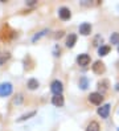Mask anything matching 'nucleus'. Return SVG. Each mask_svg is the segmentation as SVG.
I'll use <instances>...</instances> for the list:
<instances>
[{
	"label": "nucleus",
	"mask_w": 119,
	"mask_h": 131,
	"mask_svg": "<svg viewBox=\"0 0 119 131\" xmlns=\"http://www.w3.org/2000/svg\"><path fill=\"white\" fill-rule=\"evenodd\" d=\"M109 113H110V105L109 103L101 106L99 109H98V114L101 115L102 118H107L109 117Z\"/></svg>",
	"instance_id": "nucleus-8"
},
{
	"label": "nucleus",
	"mask_w": 119,
	"mask_h": 131,
	"mask_svg": "<svg viewBox=\"0 0 119 131\" xmlns=\"http://www.w3.org/2000/svg\"><path fill=\"white\" fill-rule=\"evenodd\" d=\"M63 36V32H62V30H60V32L57 33V35H56V38H61Z\"/></svg>",
	"instance_id": "nucleus-22"
},
{
	"label": "nucleus",
	"mask_w": 119,
	"mask_h": 131,
	"mask_svg": "<svg viewBox=\"0 0 119 131\" xmlns=\"http://www.w3.org/2000/svg\"><path fill=\"white\" fill-rule=\"evenodd\" d=\"M86 131H101V127L97 122H90L86 127Z\"/></svg>",
	"instance_id": "nucleus-12"
},
{
	"label": "nucleus",
	"mask_w": 119,
	"mask_h": 131,
	"mask_svg": "<svg viewBox=\"0 0 119 131\" xmlns=\"http://www.w3.org/2000/svg\"><path fill=\"white\" fill-rule=\"evenodd\" d=\"M89 101L94 105H101L103 102V95L101 93H91L89 95Z\"/></svg>",
	"instance_id": "nucleus-5"
},
{
	"label": "nucleus",
	"mask_w": 119,
	"mask_h": 131,
	"mask_svg": "<svg viewBox=\"0 0 119 131\" xmlns=\"http://www.w3.org/2000/svg\"><path fill=\"white\" fill-rule=\"evenodd\" d=\"M77 62L78 65H81V66H86V65H89L90 64V56L89 54H79L77 57Z\"/></svg>",
	"instance_id": "nucleus-6"
},
{
	"label": "nucleus",
	"mask_w": 119,
	"mask_h": 131,
	"mask_svg": "<svg viewBox=\"0 0 119 131\" xmlns=\"http://www.w3.org/2000/svg\"><path fill=\"white\" fill-rule=\"evenodd\" d=\"M52 103L54 106H57V107H62L63 103H65V101H63V97L62 95H54L52 98Z\"/></svg>",
	"instance_id": "nucleus-10"
},
{
	"label": "nucleus",
	"mask_w": 119,
	"mask_h": 131,
	"mask_svg": "<svg viewBox=\"0 0 119 131\" xmlns=\"http://www.w3.org/2000/svg\"><path fill=\"white\" fill-rule=\"evenodd\" d=\"M50 90L53 91V94H54V95H61L62 90H63L62 82H61V81H58V80L53 81V82H52V85H50Z\"/></svg>",
	"instance_id": "nucleus-3"
},
{
	"label": "nucleus",
	"mask_w": 119,
	"mask_h": 131,
	"mask_svg": "<svg viewBox=\"0 0 119 131\" xmlns=\"http://www.w3.org/2000/svg\"><path fill=\"white\" fill-rule=\"evenodd\" d=\"M28 88H29L30 90L37 89V88H38V81L35 80V78H30V80L28 81Z\"/></svg>",
	"instance_id": "nucleus-14"
},
{
	"label": "nucleus",
	"mask_w": 119,
	"mask_h": 131,
	"mask_svg": "<svg viewBox=\"0 0 119 131\" xmlns=\"http://www.w3.org/2000/svg\"><path fill=\"white\" fill-rule=\"evenodd\" d=\"M8 58H9V54H7L5 57H2V58H0V65H2V64L4 62V61H7Z\"/></svg>",
	"instance_id": "nucleus-20"
},
{
	"label": "nucleus",
	"mask_w": 119,
	"mask_h": 131,
	"mask_svg": "<svg viewBox=\"0 0 119 131\" xmlns=\"http://www.w3.org/2000/svg\"><path fill=\"white\" fill-rule=\"evenodd\" d=\"M23 101V97L21 95H17V99H15V103H20Z\"/></svg>",
	"instance_id": "nucleus-21"
},
{
	"label": "nucleus",
	"mask_w": 119,
	"mask_h": 131,
	"mask_svg": "<svg viewBox=\"0 0 119 131\" xmlns=\"http://www.w3.org/2000/svg\"><path fill=\"white\" fill-rule=\"evenodd\" d=\"M75 41H77V36L75 35H69L68 38H66V47L68 48H73Z\"/></svg>",
	"instance_id": "nucleus-11"
},
{
	"label": "nucleus",
	"mask_w": 119,
	"mask_h": 131,
	"mask_svg": "<svg viewBox=\"0 0 119 131\" xmlns=\"http://www.w3.org/2000/svg\"><path fill=\"white\" fill-rule=\"evenodd\" d=\"M99 41L102 42V37H101V36H97V37L94 38V45H95V47H97V45H99Z\"/></svg>",
	"instance_id": "nucleus-19"
},
{
	"label": "nucleus",
	"mask_w": 119,
	"mask_h": 131,
	"mask_svg": "<svg viewBox=\"0 0 119 131\" xmlns=\"http://www.w3.org/2000/svg\"><path fill=\"white\" fill-rule=\"evenodd\" d=\"M111 44H119V33H113L110 37Z\"/></svg>",
	"instance_id": "nucleus-16"
},
{
	"label": "nucleus",
	"mask_w": 119,
	"mask_h": 131,
	"mask_svg": "<svg viewBox=\"0 0 119 131\" xmlns=\"http://www.w3.org/2000/svg\"><path fill=\"white\" fill-rule=\"evenodd\" d=\"M35 114H36V111H30L28 114H24V115H21V117L17 119V122H23V121H25V119H29L30 117H33Z\"/></svg>",
	"instance_id": "nucleus-15"
},
{
	"label": "nucleus",
	"mask_w": 119,
	"mask_h": 131,
	"mask_svg": "<svg viewBox=\"0 0 119 131\" xmlns=\"http://www.w3.org/2000/svg\"><path fill=\"white\" fill-rule=\"evenodd\" d=\"M107 85H109V81L107 80H103V81H101L99 83H98V88L101 89H103V90H107Z\"/></svg>",
	"instance_id": "nucleus-17"
},
{
	"label": "nucleus",
	"mask_w": 119,
	"mask_h": 131,
	"mask_svg": "<svg viewBox=\"0 0 119 131\" xmlns=\"http://www.w3.org/2000/svg\"><path fill=\"white\" fill-rule=\"evenodd\" d=\"M109 52H110V47L102 45V47H99V49H98V54L99 56H106V54H109Z\"/></svg>",
	"instance_id": "nucleus-13"
},
{
	"label": "nucleus",
	"mask_w": 119,
	"mask_h": 131,
	"mask_svg": "<svg viewBox=\"0 0 119 131\" xmlns=\"http://www.w3.org/2000/svg\"><path fill=\"white\" fill-rule=\"evenodd\" d=\"M106 70V68H105V64L102 62V61H95L94 65H93V72L95 74H103Z\"/></svg>",
	"instance_id": "nucleus-4"
},
{
	"label": "nucleus",
	"mask_w": 119,
	"mask_h": 131,
	"mask_svg": "<svg viewBox=\"0 0 119 131\" xmlns=\"http://www.w3.org/2000/svg\"><path fill=\"white\" fill-rule=\"evenodd\" d=\"M12 85L9 82H4V83H0V97H8L11 95L12 93Z\"/></svg>",
	"instance_id": "nucleus-2"
},
{
	"label": "nucleus",
	"mask_w": 119,
	"mask_h": 131,
	"mask_svg": "<svg viewBox=\"0 0 119 131\" xmlns=\"http://www.w3.org/2000/svg\"><path fill=\"white\" fill-rule=\"evenodd\" d=\"M79 86H81L82 89H86V88H87V81H86V78H81V81H79Z\"/></svg>",
	"instance_id": "nucleus-18"
},
{
	"label": "nucleus",
	"mask_w": 119,
	"mask_h": 131,
	"mask_svg": "<svg viewBox=\"0 0 119 131\" xmlns=\"http://www.w3.org/2000/svg\"><path fill=\"white\" fill-rule=\"evenodd\" d=\"M58 16L62 20H69L71 17V12H70L69 8H66V7H62V8H60V11H58Z\"/></svg>",
	"instance_id": "nucleus-7"
},
{
	"label": "nucleus",
	"mask_w": 119,
	"mask_h": 131,
	"mask_svg": "<svg viewBox=\"0 0 119 131\" xmlns=\"http://www.w3.org/2000/svg\"><path fill=\"white\" fill-rule=\"evenodd\" d=\"M118 53H119V47H118Z\"/></svg>",
	"instance_id": "nucleus-23"
},
{
	"label": "nucleus",
	"mask_w": 119,
	"mask_h": 131,
	"mask_svg": "<svg viewBox=\"0 0 119 131\" xmlns=\"http://www.w3.org/2000/svg\"><path fill=\"white\" fill-rule=\"evenodd\" d=\"M90 32H91V25L89 24V23L81 24V27H79V33L83 35V36H87V35H90Z\"/></svg>",
	"instance_id": "nucleus-9"
},
{
	"label": "nucleus",
	"mask_w": 119,
	"mask_h": 131,
	"mask_svg": "<svg viewBox=\"0 0 119 131\" xmlns=\"http://www.w3.org/2000/svg\"><path fill=\"white\" fill-rule=\"evenodd\" d=\"M13 36H15V32L11 29V27L8 24L3 25V28L0 29V38H2L3 41H9Z\"/></svg>",
	"instance_id": "nucleus-1"
}]
</instances>
